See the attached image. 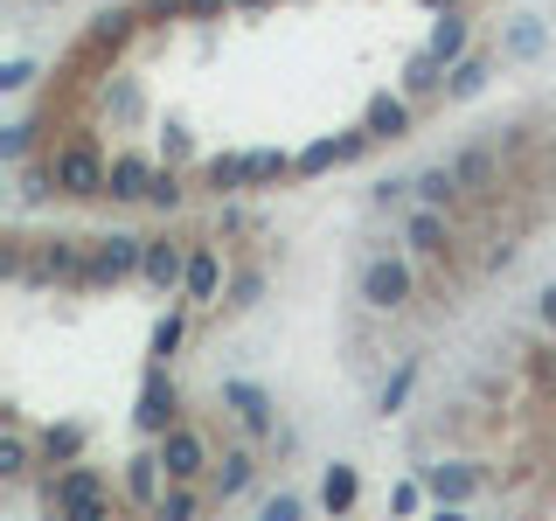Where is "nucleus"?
I'll use <instances>...</instances> for the list:
<instances>
[{"instance_id": "f257e3e1", "label": "nucleus", "mask_w": 556, "mask_h": 521, "mask_svg": "<svg viewBox=\"0 0 556 521\" xmlns=\"http://www.w3.org/2000/svg\"><path fill=\"white\" fill-rule=\"evenodd\" d=\"M417 300V271L404 251H376L369 265H362V306L369 313H404Z\"/></svg>"}, {"instance_id": "f03ea898", "label": "nucleus", "mask_w": 556, "mask_h": 521, "mask_svg": "<svg viewBox=\"0 0 556 521\" xmlns=\"http://www.w3.org/2000/svg\"><path fill=\"white\" fill-rule=\"evenodd\" d=\"M161 473L174 480V486H195L202 473H216V459H208V439L195 424H174L167 439H161Z\"/></svg>"}, {"instance_id": "7ed1b4c3", "label": "nucleus", "mask_w": 556, "mask_h": 521, "mask_svg": "<svg viewBox=\"0 0 556 521\" xmlns=\"http://www.w3.org/2000/svg\"><path fill=\"white\" fill-rule=\"evenodd\" d=\"M216 285H223V257H216V243H188V306H202V300H216Z\"/></svg>"}, {"instance_id": "20e7f679", "label": "nucleus", "mask_w": 556, "mask_h": 521, "mask_svg": "<svg viewBox=\"0 0 556 521\" xmlns=\"http://www.w3.org/2000/svg\"><path fill=\"white\" fill-rule=\"evenodd\" d=\"M327 508L334 514L355 508V473H348V466H327Z\"/></svg>"}, {"instance_id": "39448f33", "label": "nucleus", "mask_w": 556, "mask_h": 521, "mask_svg": "<svg viewBox=\"0 0 556 521\" xmlns=\"http://www.w3.org/2000/svg\"><path fill=\"white\" fill-rule=\"evenodd\" d=\"M257 521H300V500L278 494V500H265V514H257Z\"/></svg>"}]
</instances>
